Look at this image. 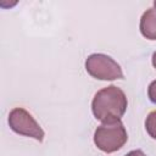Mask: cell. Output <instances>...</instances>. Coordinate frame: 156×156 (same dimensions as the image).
<instances>
[{
	"label": "cell",
	"mask_w": 156,
	"mask_h": 156,
	"mask_svg": "<svg viewBox=\"0 0 156 156\" xmlns=\"http://www.w3.org/2000/svg\"><path fill=\"white\" fill-rule=\"evenodd\" d=\"M128 106L124 91L116 87L108 85L99 90L91 101V111L96 119L102 123L121 121Z\"/></svg>",
	"instance_id": "obj_1"
},
{
	"label": "cell",
	"mask_w": 156,
	"mask_h": 156,
	"mask_svg": "<svg viewBox=\"0 0 156 156\" xmlns=\"http://www.w3.org/2000/svg\"><path fill=\"white\" fill-rule=\"evenodd\" d=\"M128 140L127 130L121 121L102 123L95 129L94 143L101 151L106 154L119 150Z\"/></svg>",
	"instance_id": "obj_2"
},
{
	"label": "cell",
	"mask_w": 156,
	"mask_h": 156,
	"mask_svg": "<svg viewBox=\"0 0 156 156\" xmlns=\"http://www.w3.org/2000/svg\"><path fill=\"white\" fill-rule=\"evenodd\" d=\"M87 72L100 80L123 79L121 66L110 56L105 54H91L85 60Z\"/></svg>",
	"instance_id": "obj_3"
},
{
	"label": "cell",
	"mask_w": 156,
	"mask_h": 156,
	"mask_svg": "<svg viewBox=\"0 0 156 156\" xmlns=\"http://www.w3.org/2000/svg\"><path fill=\"white\" fill-rule=\"evenodd\" d=\"M7 122H9L10 128L15 133L33 138L38 140L39 143L44 140L45 133L43 128L39 126L35 118L23 107H15L13 110H11L9 113Z\"/></svg>",
	"instance_id": "obj_4"
},
{
	"label": "cell",
	"mask_w": 156,
	"mask_h": 156,
	"mask_svg": "<svg viewBox=\"0 0 156 156\" xmlns=\"http://www.w3.org/2000/svg\"><path fill=\"white\" fill-rule=\"evenodd\" d=\"M140 33L149 40H156V10L147 9L140 18L139 23Z\"/></svg>",
	"instance_id": "obj_5"
},
{
	"label": "cell",
	"mask_w": 156,
	"mask_h": 156,
	"mask_svg": "<svg viewBox=\"0 0 156 156\" xmlns=\"http://www.w3.org/2000/svg\"><path fill=\"white\" fill-rule=\"evenodd\" d=\"M145 129L152 139H156V110L147 115L145 119Z\"/></svg>",
	"instance_id": "obj_6"
},
{
	"label": "cell",
	"mask_w": 156,
	"mask_h": 156,
	"mask_svg": "<svg viewBox=\"0 0 156 156\" xmlns=\"http://www.w3.org/2000/svg\"><path fill=\"white\" fill-rule=\"evenodd\" d=\"M147 96L151 102L156 104V80L150 83V85L147 88Z\"/></svg>",
	"instance_id": "obj_7"
},
{
	"label": "cell",
	"mask_w": 156,
	"mask_h": 156,
	"mask_svg": "<svg viewBox=\"0 0 156 156\" xmlns=\"http://www.w3.org/2000/svg\"><path fill=\"white\" fill-rule=\"evenodd\" d=\"M126 156H146L141 150H133L130 152H128Z\"/></svg>",
	"instance_id": "obj_8"
},
{
	"label": "cell",
	"mask_w": 156,
	"mask_h": 156,
	"mask_svg": "<svg viewBox=\"0 0 156 156\" xmlns=\"http://www.w3.org/2000/svg\"><path fill=\"white\" fill-rule=\"evenodd\" d=\"M152 66L156 68V51L152 54Z\"/></svg>",
	"instance_id": "obj_9"
},
{
	"label": "cell",
	"mask_w": 156,
	"mask_h": 156,
	"mask_svg": "<svg viewBox=\"0 0 156 156\" xmlns=\"http://www.w3.org/2000/svg\"><path fill=\"white\" fill-rule=\"evenodd\" d=\"M154 7H155V10H156V0L154 1Z\"/></svg>",
	"instance_id": "obj_10"
}]
</instances>
